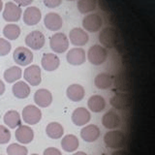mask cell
Instances as JSON below:
<instances>
[{
    "mask_svg": "<svg viewBox=\"0 0 155 155\" xmlns=\"http://www.w3.org/2000/svg\"><path fill=\"white\" fill-rule=\"evenodd\" d=\"M87 58L92 65L99 66L106 62L107 58H108V51L104 47L100 45H94L90 47L88 50Z\"/></svg>",
    "mask_w": 155,
    "mask_h": 155,
    "instance_id": "obj_1",
    "label": "cell"
},
{
    "mask_svg": "<svg viewBox=\"0 0 155 155\" xmlns=\"http://www.w3.org/2000/svg\"><path fill=\"white\" fill-rule=\"evenodd\" d=\"M104 142L106 145L113 149H119L126 143L125 135L120 131H110L104 136Z\"/></svg>",
    "mask_w": 155,
    "mask_h": 155,
    "instance_id": "obj_2",
    "label": "cell"
},
{
    "mask_svg": "<svg viewBox=\"0 0 155 155\" xmlns=\"http://www.w3.org/2000/svg\"><path fill=\"white\" fill-rule=\"evenodd\" d=\"M50 46L51 50L56 53H63L69 48V40L64 33L58 32L51 37Z\"/></svg>",
    "mask_w": 155,
    "mask_h": 155,
    "instance_id": "obj_3",
    "label": "cell"
},
{
    "mask_svg": "<svg viewBox=\"0 0 155 155\" xmlns=\"http://www.w3.org/2000/svg\"><path fill=\"white\" fill-rule=\"evenodd\" d=\"M46 38L45 35L39 30L32 31L25 37L26 46L34 51H39L45 46Z\"/></svg>",
    "mask_w": 155,
    "mask_h": 155,
    "instance_id": "obj_4",
    "label": "cell"
},
{
    "mask_svg": "<svg viewBox=\"0 0 155 155\" xmlns=\"http://www.w3.org/2000/svg\"><path fill=\"white\" fill-rule=\"evenodd\" d=\"M21 8L13 2H8L5 5L3 11V18L8 22L18 21L21 17Z\"/></svg>",
    "mask_w": 155,
    "mask_h": 155,
    "instance_id": "obj_5",
    "label": "cell"
},
{
    "mask_svg": "<svg viewBox=\"0 0 155 155\" xmlns=\"http://www.w3.org/2000/svg\"><path fill=\"white\" fill-rule=\"evenodd\" d=\"M102 25H103V19L97 14L87 15L82 19V26L86 31L89 32H97L99 31Z\"/></svg>",
    "mask_w": 155,
    "mask_h": 155,
    "instance_id": "obj_6",
    "label": "cell"
},
{
    "mask_svg": "<svg viewBox=\"0 0 155 155\" xmlns=\"http://www.w3.org/2000/svg\"><path fill=\"white\" fill-rule=\"evenodd\" d=\"M14 60L19 66H27L33 60V53L24 47H18L14 51Z\"/></svg>",
    "mask_w": 155,
    "mask_h": 155,
    "instance_id": "obj_7",
    "label": "cell"
},
{
    "mask_svg": "<svg viewBox=\"0 0 155 155\" xmlns=\"http://www.w3.org/2000/svg\"><path fill=\"white\" fill-rule=\"evenodd\" d=\"M22 118L24 122L30 125H35L42 118V113L40 109L33 105H28L22 110Z\"/></svg>",
    "mask_w": 155,
    "mask_h": 155,
    "instance_id": "obj_8",
    "label": "cell"
},
{
    "mask_svg": "<svg viewBox=\"0 0 155 155\" xmlns=\"http://www.w3.org/2000/svg\"><path fill=\"white\" fill-rule=\"evenodd\" d=\"M23 77H24V80H25L30 85L37 86L41 84V81H42L41 68L37 65L29 66L24 70Z\"/></svg>",
    "mask_w": 155,
    "mask_h": 155,
    "instance_id": "obj_9",
    "label": "cell"
},
{
    "mask_svg": "<svg viewBox=\"0 0 155 155\" xmlns=\"http://www.w3.org/2000/svg\"><path fill=\"white\" fill-rule=\"evenodd\" d=\"M116 39H117V35H116V31L114 27H105L99 34L100 43L104 47L109 48L114 47L116 44Z\"/></svg>",
    "mask_w": 155,
    "mask_h": 155,
    "instance_id": "obj_10",
    "label": "cell"
},
{
    "mask_svg": "<svg viewBox=\"0 0 155 155\" xmlns=\"http://www.w3.org/2000/svg\"><path fill=\"white\" fill-rule=\"evenodd\" d=\"M69 39H70V42L74 46L82 47L88 43L89 37H88V34H87L84 29L75 27L70 31Z\"/></svg>",
    "mask_w": 155,
    "mask_h": 155,
    "instance_id": "obj_11",
    "label": "cell"
},
{
    "mask_svg": "<svg viewBox=\"0 0 155 155\" xmlns=\"http://www.w3.org/2000/svg\"><path fill=\"white\" fill-rule=\"evenodd\" d=\"M86 60V54L84 48H74L67 53V61L69 64L74 66H80L84 64Z\"/></svg>",
    "mask_w": 155,
    "mask_h": 155,
    "instance_id": "obj_12",
    "label": "cell"
},
{
    "mask_svg": "<svg viewBox=\"0 0 155 155\" xmlns=\"http://www.w3.org/2000/svg\"><path fill=\"white\" fill-rule=\"evenodd\" d=\"M110 103L117 110H126L131 106V97L127 93H117L111 97Z\"/></svg>",
    "mask_w": 155,
    "mask_h": 155,
    "instance_id": "obj_13",
    "label": "cell"
},
{
    "mask_svg": "<svg viewBox=\"0 0 155 155\" xmlns=\"http://www.w3.org/2000/svg\"><path fill=\"white\" fill-rule=\"evenodd\" d=\"M42 14L37 7H28L23 13V21L29 26L36 25L41 21Z\"/></svg>",
    "mask_w": 155,
    "mask_h": 155,
    "instance_id": "obj_14",
    "label": "cell"
},
{
    "mask_svg": "<svg viewBox=\"0 0 155 155\" xmlns=\"http://www.w3.org/2000/svg\"><path fill=\"white\" fill-rule=\"evenodd\" d=\"M42 67L48 72H52L56 70L60 64L59 57L54 53H45L42 57Z\"/></svg>",
    "mask_w": 155,
    "mask_h": 155,
    "instance_id": "obj_15",
    "label": "cell"
},
{
    "mask_svg": "<svg viewBox=\"0 0 155 155\" xmlns=\"http://www.w3.org/2000/svg\"><path fill=\"white\" fill-rule=\"evenodd\" d=\"M45 26L51 31H58L62 27V18L56 13H48L44 18Z\"/></svg>",
    "mask_w": 155,
    "mask_h": 155,
    "instance_id": "obj_16",
    "label": "cell"
},
{
    "mask_svg": "<svg viewBox=\"0 0 155 155\" xmlns=\"http://www.w3.org/2000/svg\"><path fill=\"white\" fill-rule=\"evenodd\" d=\"M16 139L21 143H29L34 139L33 130L26 125H21L16 131Z\"/></svg>",
    "mask_w": 155,
    "mask_h": 155,
    "instance_id": "obj_17",
    "label": "cell"
},
{
    "mask_svg": "<svg viewBox=\"0 0 155 155\" xmlns=\"http://www.w3.org/2000/svg\"><path fill=\"white\" fill-rule=\"evenodd\" d=\"M34 101L35 103L42 108H47L52 102V95L47 89H39L34 94Z\"/></svg>",
    "mask_w": 155,
    "mask_h": 155,
    "instance_id": "obj_18",
    "label": "cell"
},
{
    "mask_svg": "<svg viewBox=\"0 0 155 155\" xmlns=\"http://www.w3.org/2000/svg\"><path fill=\"white\" fill-rule=\"evenodd\" d=\"M90 114L84 108H78L74 110L72 114V121L77 126H82L89 122Z\"/></svg>",
    "mask_w": 155,
    "mask_h": 155,
    "instance_id": "obj_19",
    "label": "cell"
},
{
    "mask_svg": "<svg viewBox=\"0 0 155 155\" xmlns=\"http://www.w3.org/2000/svg\"><path fill=\"white\" fill-rule=\"evenodd\" d=\"M81 136L85 142L93 143L98 140L100 136V130L96 125H87L81 131Z\"/></svg>",
    "mask_w": 155,
    "mask_h": 155,
    "instance_id": "obj_20",
    "label": "cell"
},
{
    "mask_svg": "<svg viewBox=\"0 0 155 155\" xmlns=\"http://www.w3.org/2000/svg\"><path fill=\"white\" fill-rule=\"evenodd\" d=\"M102 124L107 129H115L120 124V118L118 114L113 110L106 113L102 117Z\"/></svg>",
    "mask_w": 155,
    "mask_h": 155,
    "instance_id": "obj_21",
    "label": "cell"
},
{
    "mask_svg": "<svg viewBox=\"0 0 155 155\" xmlns=\"http://www.w3.org/2000/svg\"><path fill=\"white\" fill-rule=\"evenodd\" d=\"M13 94L18 99H25L30 94V87L24 81H18L13 85Z\"/></svg>",
    "mask_w": 155,
    "mask_h": 155,
    "instance_id": "obj_22",
    "label": "cell"
},
{
    "mask_svg": "<svg viewBox=\"0 0 155 155\" xmlns=\"http://www.w3.org/2000/svg\"><path fill=\"white\" fill-rule=\"evenodd\" d=\"M67 96L73 102H80L84 97V88L80 84H72L67 88Z\"/></svg>",
    "mask_w": 155,
    "mask_h": 155,
    "instance_id": "obj_23",
    "label": "cell"
},
{
    "mask_svg": "<svg viewBox=\"0 0 155 155\" xmlns=\"http://www.w3.org/2000/svg\"><path fill=\"white\" fill-rule=\"evenodd\" d=\"M114 80L109 74L101 73L98 74L94 79V84L99 89H108L113 85Z\"/></svg>",
    "mask_w": 155,
    "mask_h": 155,
    "instance_id": "obj_24",
    "label": "cell"
},
{
    "mask_svg": "<svg viewBox=\"0 0 155 155\" xmlns=\"http://www.w3.org/2000/svg\"><path fill=\"white\" fill-rule=\"evenodd\" d=\"M87 105H88V108L90 109L91 111H93V113H100V111H102L105 109L106 102L102 96L93 95L89 98Z\"/></svg>",
    "mask_w": 155,
    "mask_h": 155,
    "instance_id": "obj_25",
    "label": "cell"
},
{
    "mask_svg": "<svg viewBox=\"0 0 155 155\" xmlns=\"http://www.w3.org/2000/svg\"><path fill=\"white\" fill-rule=\"evenodd\" d=\"M61 147L67 152H73L79 147V140L74 135H67L61 140Z\"/></svg>",
    "mask_w": 155,
    "mask_h": 155,
    "instance_id": "obj_26",
    "label": "cell"
},
{
    "mask_svg": "<svg viewBox=\"0 0 155 155\" xmlns=\"http://www.w3.org/2000/svg\"><path fill=\"white\" fill-rule=\"evenodd\" d=\"M4 122L10 128H17L18 126H21V116L16 110H9L4 115Z\"/></svg>",
    "mask_w": 155,
    "mask_h": 155,
    "instance_id": "obj_27",
    "label": "cell"
},
{
    "mask_svg": "<svg viewBox=\"0 0 155 155\" xmlns=\"http://www.w3.org/2000/svg\"><path fill=\"white\" fill-rule=\"evenodd\" d=\"M21 69L18 66H13L10 67L4 73V79L7 82L11 84V82H15L18 81L21 78Z\"/></svg>",
    "mask_w": 155,
    "mask_h": 155,
    "instance_id": "obj_28",
    "label": "cell"
},
{
    "mask_svg": "<svg viewBox=\"0 0 155 155\" xmlns=\"http://www.w3.org/2000/svg\"><path fill=\"white\" fill-rule=\"evenodd\" d=\"M47 135L51 139H59L63 136V127L58 122H51L46 128Z\"/></svg>",
    "mask_w": 155,
    "mask_h": 155,
    "instance_id": "obj_29",
    "label": "cell"
},
{
    "mask_svg": "<svg viewBox=\"0 0 155 155\" xmlns=\"http://www.w3.org/2000/svg\"><path fill=\"white\" fill-rule=\"evenodd\" d=\"M77 7L81 14H87L94 11L97 7V0H78Z\"/></svg>",
    "mask_w": 155,
    "mask_h": 155,
    "instance_id": "obj_30",
    "label": "cell"
},
{
    "mask_svg": "<svg viewBox=\"0 0 155 155\" xmlns=\"http://www.w3.org/2000/svg\"><path fill=\"white\" fill-rule=\"evenodd\" d=\"M3 34L9 40H16L21 35V28L17 24H7L3 29Z\"/></svg>",
    "mask_w": 155,
    "mask_h": 155,
    "instance_id": "obj_31",
    "label": "cell"
},
{
    "mask_svg": "<svg viewBox=\"0 0 155 155\" xmlns=\"http://www.w3.org/2000/svg\"><path fill=\"white\" fill-rule=\"evenodd\" d=\"M8 155H27L28 150L25 147L18 143H12L7 147Z\"/></svg>",
    "mask_w": 155,
    "mask_h": 155,
    "instance_id": "obj_32",
    "label": "cell"
},
{
    "mask_svg": "<svg viewBox=\"0 0 155 155\" xmlns=\"http://www.w3.org/2000/svg\"><path fill=\"white\" fill-rule=\"evenodd\" d=\"M10 140H11V132L5 126L0 125V144L7 143Z\"/></svg>",
    "mask_w": 155,
    "mask_h": 155,
    "instance_id": "obj_33",
    "label": "cell"
},
{
    "mask_svg": "<svg viewBox=\"0 0 155 155\" xmlns=\"http://www.w3.org/2000/svg\"><path fill=\"white\" fill-rule=\"evenodd\" d=\"M12 46L9 41L5 40L3 38H0V56H5L11 51Z\"/></svg>",
    "mask_w": 155,
    "mask_h": 155,
    "instance_id": "obj_34",
    "label": "cell"
},
{
    "mask_svg": "<svg viewBox=\"0 0 155 155\" xmlns=\"http://www.w3.org/2000/svg\"><path fill=\"white\" fill-rule=\"evenodd\" d=\"M114 85L117 89L119 90H122V91H127L130 86H129V84L127 81L124 80L123 77H117L114 81Z\"/></svg>",
    "mask_w": 155,
    "mask_h": 155,
    "instance_id": "obj_35",
    "label": "cell"
},
{
    "mask_svg": "<svg viewBox=\"0 0 155 155\" xmlns=\"http://www.w3.org/2000/svg\"><path fill=\"white\" fill-rule=\"evenodd\" d=\"M62 3V0H44V4L46 5L48 8H56Z\"/></svg>",
    "mask_w": 155,
    "mask_h": 155,
    "instance_id": "obj_36",
    "label": "cell"
},
{
    "mask_svg": "<svg viewBox=\"0 0 155 155\" xmlns=\"http://www.w3.org/2000/svg\"><path fill=\"white\" fill-rule=\"evenodd\" d=\"M44 155H62V154L57 148L48 147L45 150V151H44Z\"/></svg>",
    "mask_w": 155,
    "mask_h": 155,
    "instance_id": "obj_37",
    "label": "cell"
},
{
    "mask_svg": "<svg viewBox=\"0 0 155 155\" xmlns=\"http://www.w3.org/2000/svg\"><path fill=\"white\" fill-rule=\"evenodd\" d=\"M15 2L17 3V5H18L19 7H25V6H28V5H30L33 0H14Z\"/></svg>",
    "mask_w": 155,
    "mask_h": 155,
    "instance_id": "obj_38",
    "label": "cell"
},
{
    "mask_svg": "<svg viewBox=\"0 0 155 155\" xmlns=\"http://www.w3.org/2000/svg\"><path fill=\"white\" fill-rule=\"evenodd\" d=\"M4 92H5V84H4V82L0 80V96L3 95Z\"/></svg>",
    "mask_w": 155,
    "mask_h": 155,
    "instance_id": "obj_39",
    "label": "cell"
},
{
    "mask_svg": "<svg viewBox=\"0 0 155 155\" xmlns=\"http://www.w3.org/2000/svg\"><path fill=\"white\" fill-rule=\"evenodd\" d=\"M111 155H127V153L124 150H116V151L111 153Z\"/></svg>",
    "mask_w": 155,
    "mask_h": 155,
    "instance_id": "obj_40",
    "label": "cell"
},
{
    "mask_svg": "<svg viewBox=\"0 0 155 155\" xmlns=\"http://www.w3.org/2000/svg\"><path fill=\"white\" fill-rule=\"evenodd\" d=\"M73 155H87V154L84 153V152H82V151H79V152H76L75 154H73Z\"/></svg>",
    "mask_w": 155,
    "mask_h": 155,
    "instance_id": "obj_41",
    "label": "cell"
},
{
    "mask_svg": "<svg viewBox=\"0 0 155 155\" xmlns=\"http://www.w3.org/2000/svg\"><path fill=\"white\" fill-rule=\"evenodd\" d=\"M2 9H3V2L2 0H0V12L2 11Z\"/></svg>",
    "mask_w": 155,
    "mask_h": 155,
    "instance_id": "obj_42",
    "label": "cell"
},
{
    "mask_svg": "<svg viewBox=\"0 0 155 155\" xmlns=\"http://www.w3.org/2000/svg\"><path fill=\"white\" fill-rule=\"evenodd\" d=\"M67 1H75V0H67Z\"/></svg>",
    "mask_w": 155,
    "mask_h": 155,
    "instance_id": "obj_43",
    "label": "cell"
},
{
    "mask_svg": "<svg viewBox=\"0 0 155 155\" xmlns=\"http://www.w3.org/2000/svg\"><path fill=\"white\" fill-rule=\"evenodd\" d=\"M31 155H38V154H31Z\"/></svg>",
    "mask_w": 155,
    "mask_h": 155,
    "instance_id": "obj_44",
    "label": "cell"
}]
</instances>
